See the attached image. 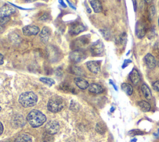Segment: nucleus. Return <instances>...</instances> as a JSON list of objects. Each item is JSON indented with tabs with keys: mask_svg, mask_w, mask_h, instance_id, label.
I'll list each match as a JSON object with an SVG mask.
<instances>
[{
	"mask_svg": "<svg viewBox=\"0 0 159 142\" xmlns=\"http://www.w3.org/2000/svg\"><path fill=\"white\" fill-rule=\"evenodd\" d=\"M27 120L33 127L37 128L44 123L46 121V116L37 110H33L27 116Z\"/></svg>",
	"mask_w": 159,
	"mask_h": 142,
	"instance_id": "obj_1",
	"label": "nucleus"
},
{
	"mask_svg": "<svg viewBox=\"0 0 159 142\" xmlns=\"http://www.w3.org/2000/svg\"><path fill=\"white\" fill-rule=\"evenodd\" d=\"M37 96L33 92H26L21 94L19 98V103L24 107L34 106L37 102Z\"/></svg>",
	"mask_w": 159,
	"mask_h": 142,
	"instance_id": "obj_2",
	"label": "nucleus"
},
{
	"mask_svg": "<svg viewBox=\"0 0 159 142\" xmlns=\"http://www.w3.org/2000/svg\"><path fill=\"white\" fill-rule=\"evenodd\" d=\"M65 106L63 98L60 96H54L51 97L47 104L48 110L53 113L59 112L62 110Z\"/></svg>",
	"mask_w": 159,
	"mask_h": 142,
	"instance_id": "obj_3",
	"label": "nucleus"
},
{
	"mask_svg": "<svg viewBox=\"0 0 159 142\" xmlns=\"http://www.w3.org/2000/svg\"><path fill=\"white\" fill-rule=\"evenodd\" d=\"M86 58V54L84 51L81 49H77L73 52H71L70 54V59L71 61L75 63H78L83 60H84Z\"/></svg>",
	"mask_w": 159,
	"mask_h": 142,
	"instance_id": "obj_4",
	"label": "nucleus"
},
{
	"mask_svg": "<svg viewBox=\"0 0 159 142\" xmlns=\"http://www.w3.org/2000/svg\"><path fill=\"white\" fill-rule=\"evenodd\" d=\"M40 32L39 27L35 25H28L22 28V33L24 36H36Z\"/></svg>",
	"mask_w": 159,
	"mask_h": 142,
	"instance_id": "obj_5",
	"label": "nucleus"
},
{
	"mask_svg": "<svg viewBox=\"0 0 159 142\" xmlns=\"http://www.w3.org/2000/svg\"><path fill=\"white\" fill-rule=\"evenodd\" d=\"M16 12V9L9 5H5L0 8V18L9 17Z\"/></svg>",
	"mask_w": 159,
	"mask_h": 142,
	"instance_id": "obj_6",
	"label": "nucleus"
},
{
	"mask_svg": "<svg viewBox=\"0 0 159 142\" xmlns=\"http://www.w3.org/2000/svg\"><path fill=\"white\" fill-rule=\"evenodd\" d=\"M60 129V126L59 124V122L57 121H50L48 122L46 125V132L54 135L59 132Z\"/></svg>",
	"mask_w": 159,
	"mask_h": 142,
	"instance_id": "obj_7",
	"label": "nucleus"
},
{
	"mask_svg": "<svg viewBox=\"0 0 159 142\" xmlns=\"http://www.w3.org/2000/svg\"><path fill=\"white\" fill-rule=\"evenodd\" d=\"M104 51V46L102 42L99 41H96L92 46L91 51L95 55H98L102 54Z\"/></svg>",
	"mask_w": 159,
	"mask_h": 142,
	"instance_id": "obj_8",
	"label": "nucleus"
},
{
	"mask_svg": "<svg viewBox=\"0 0 159 142\" xmlns=\"http://www.w3.org/2000/svg\"><path fill=\"white\" fill-rule=\"evenodd\" d=\"M85 29L86 27L83 24L77 23L70 26L69 32L71 35H77L85 31Z\"/></svg>",
	"mask_w": 159,
	"mask_h": 142,
	"instance_id": "obj_9",
	"label": "nucleus"
},
{
	"mask_svg": "<svg viewBox=\"0 0 159 142\" xmlns=\"http://www.w3.org/2000/svg\"><path fill=\"white\" fill-rule=\"evenodd\" d=\"M146 33V30L145 26L142 22L137 21L136 25V34L137 37L139 39H142L145 36Z\"/></svg>",
	"mask_w": 159,
	"mask_h": 142,
	"instance_id": "obj_10",
	"label": "nucleus"
},
{
	"mask_svg": "<svg viewBox=\"0 0 159 142\" xmlns=\"http://www.w3.org/2000/svg\"><path fill=\"white\" fill-rule=\"evenodd\" d=\"M144 62L149 69H154L157 65V62L154 57L151 54H147L144 58Z\"/></svg>",
	"mask_w": 159,
	"mask_h": 142,
	"instance_id": "obj_11",
	"label": "nucleus"
},
{
	"mask_svg": "<svg viewBox=\"0 0 159 142\" xmlns=\"http://www.w3.org/2000/svg\"><path fill=\"white\" fill-rule=\"evenodd\" d=\"M86 66L90 72L93 74H97L100 70V64L98 61H89L86 63Z\"/></svg>",
	"mask_w": 159,
	"mask_h": 142,
	"instance_id": "obj_12",
	"label": "nucleus"
},
{
	"mask_svg": "<svg viewBox=\"0 0 159 142\" xmlns=\"http://www.w3.org/2000/svg\"><path fill=\"white\" fill-rule=\"evenodd\" d=\"M50 36V30L47 26H45L42 28V30L40 33V37L42 41L44 43H47Z\"/></svg>",
	"mask_w": 159,
	"mask_h": 142,
	"instance_id": "obj_13",
	"label": "nucleus"
},
{
	"mask_svg": "<svg viewBox=\"0 0 159 142\" xmlns=\"http://www.w3.org/2000/svg\"><path fill=\"white\" fill-rule=\"evenodd\" d=\"M129 79H130V80H131V82L134 85H135V86H136V85H137L139 83L140 77L139 73L137 69H133L131 72L130 73Z\"/></svg>",
	"mask_w": 159,
	"mask_h": 142,
	"instance_id": "obj_14",
	"label": "nucleus"
},
{
	"mask_svg": "<svg viewBox=\"0 0 159 142\" xmlns=\"http://www.w3.org/2000/svg\"><path fill=\"white\" fill-rule=\"evenodd\" d=\"M74 82L77 86V87H78L80 89H81L82 90L86 89L87 88H88V87L90 86V84L88 82V81L81 77H76L74 79Z\"/></svg>",
	"mask_w": 159,
	"mask_h": 142,
	"instance_id": "obj_15",
	"label": "nucleus"
},
{
	"mask_svg": "<svg viewBox=\"0 0 159 142\" xmlns=\"http://www.w3.org/2000/svg\"><path fill=\"white\" fill-rule=\"evenodd\" d=\"M88 90L90 92L95 94H102L104 91L103 88L100 85L95 83H93L90 85L88 87Z\"/></svg>",
	"mask_w": 159,
	"mask_h": 142,
	"instance_id": "obj_16",
	"label": "nucleus"
},
{
	"mask_svg": "<svg viewBox=\"0 0 159 142\" xmlns=\"http://www.w3.org/2000/svg\"><path fill=\"white\" fill-rule=\"evenodd\" d=\"M88 42H89V39L88 38V36H84L77 39L74 44L75 47L78 48V49H80V48H81L83 46L88 44Z\"/></svg>",
	"mask_w": 159,
	"mask_h": 142,
	"instance_id": "obj_17",
	"label": "nucleus"
},
{
	"mask_svg": "<svg viewBox=\"0 0 159 142\" xmlns=\"http://www.w3.org/2000/svg\"><path fill=\"white\" fill-rule=\"evenodd\" d=\"M90 5L94 12L96 13H99L103 11L102 5L99 0H92L90 2Z\"/></svg>",
	"mask_w": 159,
	"mask_h": 142,
	"instance_id": "obj_18",
	"label": "nucleus"
},
{
	"mask_svg": "<svg viewBox=\"0 0 159 142\" xmlns=\"http://www.w3.org/2000/svg\"><path fill=\"white\" fill-rule=\"evenodd\" d=\"M141 90L145 98L147 99V100H150V99L152 98L151 91L146 83H143L142 85Z\"/></svg>",
	"mask_w": 159,
	"mask_h": 142,
	"instance_id": "obj_19",
	"label": "nucleus"
},
{
	"mask_svg": "<svg viewBox=\"0 0 159 142\" xmlns=\"http://www.w3.org/2000/svg\"><path fill=\"white\" fill-rule=\"evenodd\" d=\"M122 90L128 95H131L133 92V88L131 85L127 83H123L121 85Z\"/></svg>",
	"mask_w": 159,
	"mask_h": 142,
	"instance_id": "obj_20",
	"label": "nucleus"
},
{
	"mask_svg": "<svg viewBox=\"0 0 159 142\" xmlns=\"http://www.w3.org/2000/svg\"><path fill=\"white\" fill-rule=\"evenodd\" d=\"M139 106L141 110L143 112H147L150 110L151 106L146 101H140L139 102Z\"/></svg>",
	"mask_w": 159,
	"mask_h": 142,
	"instance_id": "obj_21",
	"label": "nucleus"
},
{
	"mask_svg": "<svg viewBox=\"0 0 159 142\" xmlns=\"http://www.w3.org/2000/svg\"><path fill=\"white\" fill-rule=\"evenodd\" d=\"M15 142H33V141L29 136L25 134H22L16 138Z\"/></svg>",
	"mask_w": 159,
	"mask_h": 142,
	"instance_id": "obj_22",
	"label": "nucleus"
},
{
	"mask_svg": "<svg viewBox=\"0 0 159 142\" xmlns=\"http://www.w3.org/2000/svg\"><path fill=\"white\" fill-rule=\"evenodd\" d=\"M96 131L99 134H104L106 132V126L102 122H98L96 125Z\"/></svg>",
	"mask_w": 159,
	"mask_h": 142,
	"instance_id": "obj_23",
	"label": "nucleus"
},
{
	"mask_svg": "<svg viewBox=\"0 0 159 142\" xmlns=\"http://www.w3.org/2000/svg\"><path fill=\"white\" fill-rule=\"evenodd\" d=\"M40 80L42 82L47 85V86H49V87L52 86L53 85L55 84V83L54 79H50V78H48V77H41V78H40Z\"/></svg>",
	"mask_w": 159,
	"mask_h": 142,
	"instance_id": "obj_24",
	"label": "nucleus"
},
{
	"mask_svg": "<svg viewBox=\"0 0 159 142\" xmlns=\"http://www.w3.org/2000/svg\"><path fill=\"white\" fill-rule=\"evenodd\" d=\"M53 135L50 134L47 132H46L43 135L42 140L44 142H54V137H52Z\"/></svg>",
	"mask_w": 159,
	"mask_h": 142,
	"instance_id": "obj_25",
	"label": "nucleus"
},
{
	"mask_svg": "<svg viewBox=\"0 0 159 142\" xmlns=\"http://www.w3.org/2000/svg\"><path fill=\"white\" fill-rule=\"evenodd\" d=\"M72 71H73V73L75 75L84 76L83 70L79 67H74L73 68H72Z\"/></svg>",
	"mask_w": 159,
	"mask_h": 142,
	"instance_id": "obj_26",
	"label": "nucleus"
},
{
	"mask_svg": "<svg viewBox=\"0 0 159 142\" xmlns=\"http://www.w3.org/2000/svg\"><path fill=\"white\" fill-rule=\"evenodd\" d=\"M70 109L73 111H78L79 109L78 107V104L76 102L74 101H71V104H70Z\"/></svg>",
	"mask_w": 159,
	"mask_h": 142,
	"instance_id": "obj_27",
	"label": "nucleus"
},
{
	"mask_svg": "<svg viewBox=\"0 0 159 142\" xmlns=\"http://www.w3.org/2000/svg\"><path fill=\"white\" fill-rule=\"evenodd\" d=\"M143 132L139 130H133L130 131L129 133V135L131 136H135V135H143Z\"/></svg>",
	"mask_w": 159,
	"mask_h": 142,
	"instance_id": "obj_28",
	"label": "nucleus"
},
{
	"mask_svg": "<svg viewBox=\"0 0 159 142\" xmlns=\"http://www.w3.org/2000/svg\"><path fill=\"white\" fill-rule=\"evenodd\" d=\"M127 41V35L126 33H123V35L119 37V42L121 44L126 43V42Z\"/></svg>",
	"mask_w": 159,
	"mask_h": 142,
	"instance_id": "obj_29",
	"label": "nucleus"
},
{
	"mask_svg": "<svg viewBox=\"0 0 159 142\" xmlns=\"http://www.w3.org/2000/svg\"><path fill=\"white\" fill-rule=\"evenodd\" d=\"M153 89L157 92H159V80L155 82L152 85Z\"/></svg>",
	"mask_w": 159,
	"mask_h": 142,
	"instance_id": "obj_30",
	"label": "nucleus"
},
{
	"mask_svg": "<svg viewBox=\"0 0 159 142\" xmlns=\"http://www.w3.org/2000/svg\"><path fill=\"white\" fill-rule=\"evenodd\" d=\"M149 12H150V15L152 17H154L155 16V7L154 6H150V8H149Z\"/></svg>",
	"mask_w": 159,
	"mask_h": 142,
	"instance_id": "obj_31",
	"label": "nucleus"
},
{
	"mask_svg": "<svg viewBox=\"0 0 159 142\" xmlns=\"http://www.w3.org/2000/svg\"><path fill=\"white\" fill-rule=\"evenodd\" d=\"M9 20V17H6V18H2L0 20V24H5Z\"/></svg>",
	"mask_w": 159,
	"mask_h": 142,
	"instance_id": "obj_32",
	"label": "nucleus"
},
{
	"mask_svg": "<svg viewBox=\"0 0 159 142\" xmlns=\"http://www.w3.org/2000/svg\"><path fill=\"white\" fill-rule=\"evenodd\" d=\"M131 62H132V61H131V60H129V59H126V60H124V63H123V66H122L123 69L126 68V67L128 66V64H130Z\"/></svg>",
	"mask_w": 159,
	"mask_h": 142,
	"instance_id": "obj_33",
	"label": "nucleus"
},
{
	"mask_svg": "<svg viewBox=\"0 0 159 142\" xmlns=\"http://www.w3.org/2000/svg\"><path fill=\"white\" fill-rule=\"evenodd\" d=\"M8 3L10 4V5H11L12 6H14V7H16V8H18V9H21V10H27V9H27V8H22V7L18 6H16V5H15L14 4H12V3Z\"/></svg>",
	"mask_w": 159,
	"mask_h": 142,
	"instance_id": "obj_34",
	"label": "nucleus"
},
{
	"mask_svg": "<svg viewBox=\"0 0 159 142\" xmlns=\"http://www.w3.org/2000/svg\"><path fill=\"white\" fill-rule=\"evenodd\" d=\"M66 2H67L68 5H69V6H70L71 8H72L73 9H74V10H76V7L74 6L73 5V4H71V3L69 2V0H66Z\"/></svg>",
	"mask_w": 159,
	"mask_h": 142,
	"instance_id": "obj_35",
	"label": "nucleus"
},
{
	"mask_svg": "<svg viewBox=\"0 0 159 142\" xmlns=\"http://www.w3.org/2000/svg\"><path fill=\"white\" fill-rule=\"evenodd\" d=\"M4 63V57L0 53V65H2Z\"/></svg>",
	"mask_w": 159,
	"mask_h": 142,
	"instance_id": "obj_36",
	"label": "nucleus"
},
{
	"mask_svg": "<svg viewBox=\"0 0 159 142\" xmlns=\"http://www.w3.org/2000/svg\"><path fill=\"white\" fill-rule=\"evenodd\" d=\"M133 3V6H134V9L135 11H136L137 10V2L136 0H132Z\"/></svg>",
	"mask_w": 159,
	"mask_h": 142,
	"instance_id": "obj_37",
	"label": "nucleus"
},
{
	"mask_svg": "<svg viewBox=\"0 0 159 142\" xmlns=\"http://www.w3.org/2000/svg\"><path fill=\"white\" fill-rule=\"evenodd\" d=\"M4 130V128H3V125L2 124V122H0V135H1Z\"/></svg>",
	"mask_w": 159,
	"mask_h": 142,
	"instance_id": "obj_38",
	"label": "nucleus"
},
{
	"mask_svg": "<svg viewBox=\"0 0 159 142\" xmlns=\"http://www.w3.org/2000/svg\"><path fill=\"white\" fill-rule=\"evenodd\" d=\"M59 3L64 8H67V5L64 2V0H59Z\"/></svg>",
	"mask_w": 159,
	"mask_h": 142,
	"instance_id": "obj_39",
	"label": "nucleus"
},
{
	"mask_svg": "<svg viewBox=\"0 0 159 142\" xmlns=\"http://www.w3.org/2000/svg\"><path fill=\"white\" fill-rule=\"evenodd\" d=\"M36 1H38V0H26V3H33V2H36ZM43 1H45V2H47L48 0H43Z\"/></svg>",
	"mask_w": 159,
	"mask_h": 142,
	"instance_id": "obj_40",
	"label": "nucleus"
},
{
	"mask_svg": "<svg viewBox=\"0 0 159 142\" xmlns=\"http://www.w3.org/2000/svg\"><path fill=\"white\" fill-rule=\"evenodd\" d=\"M109 83H110L111 85H112V86L114 87V89H115L116 91H118V88H117V87L116 86V85L113 83V82H112L111 80H109Z\"/></svg>",
	"mask_w": 159,
	"mask_h": 142,
	"instance_id": "obj_41",
	"label": "nucleus"
},
{
	"mask_svg": "<svg viewBox=\"0 0 159 142\" xmlns=\"http://www.w3.org/2000/svg\"><path fill=\"white\" fill-rule=\"evenodd\" d=\"M154 0H144V2H145L147 4H150L153 2Z\"/></svg>",
	"mask_w": 159,
	"mask_h": 142,
	"instance_id": "obj_42",
	"label": "nucleus"
},
{
	"mask_svg": "<svg viewBox=\"0 0 159 142\" xmlns=\"http://www.w3.org/2000/svg\"><path fill=\"white\" fill-rule=\"evenodd\" d=\"M114 110V107H112V108H111V112H112Z\"/></svg>",
	"mask_w": 159,
	"mask_h": 142,
	"instance_id": "obj_43",
	"label": "nucleus"
},
{
	"mask_svg": "<svg viewBox=\"0 0 159 142\" xmlns=\"http://www.w3.org/2000/svg\"><path fill=\"white\" fill-rule=\"evenodd\" d=\"M137 141V139L136 138V139H133V140H131V142H133V141Z\"/></svg>",
	"mask_w": 159,
	"mask_h": 142,
	"instance_id": "obj_44",
	"label": "nucleus"
},
{
	"mask_svg": "<svg viewBox=\"0 0 159 142\" xmlns=\"http://www.w3.org/2000/svg\"><path fill=\"white\" fill-rule=\"evenodd\" d=\"M158 25H159V19H158Z\"/></svg>",
	"mask_w": 159,
	"mask_h": 142,
	"instance_id": "obj_45",
	"label": "nucleus"
},
{
	"mask_svg": "<svg viewBox=\"0 0 159 142\" xmlns=\"http://www.w3.org/2000/svg\"><path fill=\"white\" fill-rule=\"evenodd\" d=\"M158 67H159V61H158Z\"/></svg>",
	"mask_w": 159,
	"mask_h": 142,
	"instance_id": "obj_46",
	"label": "nucleus"
},
{
	"mask_svg": "<svg viewBox=\"0 0 159 142\" xmlns=\"http://www.w3.org/2000/svg\"><path fill=\"white\" fill-rule=\"evenodd\" d=\"M1 109H2V108H1V107H0V111H1Z\"/></svg>",
	"mask_w": 159,
	"mask_h": 142,
	"instance_id": "obj_47",
	"label": "nucleus"
}]
</instances>
